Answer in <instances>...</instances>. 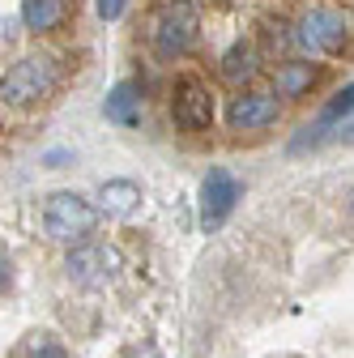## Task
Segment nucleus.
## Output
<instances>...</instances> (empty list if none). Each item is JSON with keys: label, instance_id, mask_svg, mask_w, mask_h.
Returning a JSON list of instances; mask_svg holds the SVG:
<instances>
[{"label": "nucleus", "instance_id": "obj_3", "mask_svg": "<svg viewBox=\"0 0 354 358\" xmlns=\"http://www.w3.org/2000/svg\"><path fill=\"white\" fill-rule=\"evenodd\" d=\"M192 38H197V9L188 5V0H175V5H167L150 30V43H154V52L162 60H175V56H184L192 48Z\"/></svg>", "mask_w": 354, "mask_h": 358}, {"label": "nucleus", "instance_id": "obj_2", "mask_svg": "<svg viewBox=\"0 0 354 358\" xmlns=\"http://www.w3.org/2000/svg\"><path fill=\"white\" fill-rule=\"evenodd\" d=\"M94 222H99V209L77 192H56L48 201V213H43V227L56 243H81L94 231Z\"/></svg>", "mask_w": 354, "mask_h": 358}, {"label": "nucleus", "instance_id": "obj_8", "mask_svg": "<svg viewBox=\"0 0 354 358\" xmlns=\"http://www.w3.org/2000/svg\"><path fill=\"white\" fill-rule=\"evenodd\" d=\"M278 111H282V103L274 94H264V90H243V94H235L231 107H227V124L235 132L269 128V124H278Z\"/></svg>", "mask_w": 354, "mask_h": 358}, {"label": "nucleus", "instance_id": "obj_14", "mask_svg": "<svg viewBox=\"0 0 354 358\" xmlns=\"http://www.w3.org/2000/svg\"><path fill=\"white\" fill-rule=\"evenodd\" d=\"M17 358H69V354H64V345H60L52 333H34V337L17 350Z\"/></svg>", "mask_w": 354, "mask_h": 358}, {"label": "nucleus", "instance_id": "obj_6", "mask_svg": "<svg viewBox=\"0 0 354 358\" xmlns=\"http://www.w3.org/2000/svg\"><path fill=\"white\" fill-rule=\"evenodd\" d=\"M295 38L303 48H312V52H341L350 43V22L341 13H333V9H312V13H303Z\"/></svg>", "mask_w": 354, "mask_h": 358}, {"label": "nucleus", "instance_id": "obj_7", "mask_svg": "<svg viewBox=\"0 0 354 358\" xmlns=\"http://www.w3.org/2000/svg\"><path fill=\"white\" fill-rule=\"evenodd\" d=\"M120 268V252L107 243H81L77 252H69V278L81 286H103L107 278H115Z\"/></svg>", "mask_w": 354, "mask_h": 358}, {"label": "nucleus", "instance_id": "obj_16", "mask_svg": "<svg viewBox=\"0 0 354 358\" xmlns=\"http://www.w3.org/2000/svg\"><path fill=\"white\" fill-rule=\"evenodd\" d=\"M9 282H13V273H9V260H5V256H0V294H5V290H9Z\"/></svg>", "mask_w": 354, "mask_h": 358}, {"label": "nucleus", "instance_id": "obj_11", "mask_svg": "<svg viewBox=\"0 0 354 358\" xmlns=\"http://www.w3.org/2000/svg\"><path fill=\"white\" fill-rule=\"evenodd\" d=\"M69 17V0H22V22L34 34H52Z\"/></svg>", "mask_w": 354, "mask_h": 358}, {"label": "nucleus", "instance_id": "obj_4", "mask_svg": "<svg viewBox=\"0 0 354 358\" xmlns=\"http://www.w3.org/2000/svg\"><path fill=\"white\" fill-rule=\"evenodd\" d=\"M171 120L180 124L184 132H201L213 124V94L201 77H180L171 94Z\"/></svg>", "mask_w": 354, "mask_h": 358}, {"label": "nucleus", "instance_id": "obj_13", "mask_svg": "<svg viewBox=\"0 0 354 358\" xmlns=\"http://www.w3.org/2000/svg\"><path fill=\"white\" fill-rule=\"evenodd\" d=\"M222 77L227 81H252L256 77V48H248V43H235V48L222 56Z\"/></svg>", "mask_w": 354, "mask_h": 358}, {"label": "nucleus", "instance_id": "obj_5", "mask_svg": "<svg viewBox=\"0 0 354 358\" xmlns=\"http://www.w3.org/2000/svg\"><path fill=\"white\" fill-rule=\"evenodd\" d=\"M235 201H239V179L231 171H222V166H213L205 175V184H201V227L218 231L231 217Z\"/></svg>", "mask_w": 354, "mask_h": 358}, {"label": "nucleus", "instance_id": "obj_10", "mask_svg": "<svg viewBox=\"0 0 354 358\" xmlns=\"http://www.w3.org/2000/svg\"><path fill=\"white\" fill-rule=\"evenodd\" d=\"M316 81H320V64H312V60H286L274 73V99L278 103L282 99H303Z\"/></svg>", "mask_w": 354, "mask_h": 358}, {"label": "nucleus", "instance_id": "obj_1", "mask_svg": "<svg viewBox=\"0 0 354 358\" xmlns=\"http://www.w3.org/2000/svg\"><path fill=\"white\" fill-rule=\"evenodd\" d=\"M56 60L52 56H22L5 77H0V99L13 107H30L43 103L56 90Z\"/></svg>", "mask_w": 354, "mask_h": 358}, {"label": "nucleus", "instance_id": "obj_15", "mask_svg": "<svg viewBox=\"0 0 354 358\" xmlns=\"http://www.w3.org/2000/svg\"><path fill=\"white\" fill-rule=\"evenodd\" d=\"M124 13V0H99V17L103 22H115Z\"/></svg>", "mask_w": 354, "mask_h": 358}, {"label": "nucleus", "instance_id": "obj_12", "mask_svg": "<svg viewBox=\"0 0 354 358\" xmlns=\"http://www.w3.org/2000/svg\"><path fill=\"white\" fill-rule=\"evenodd\" d=\"M137 201H141V188L132 184V179H107V184L99 188V213H111V217L132 213Z\"/></svg>", "mask_w": 354, "mask_h": 358}, {"label": "nucleus", "instance_id": "obj_9", "mask_svg": "<svg viewBox=\"0 0 354 358\" xmlns=\"http://www.w3.org/2000/svg\"><path fill=\"white\" fill-rule=\"evenodd\" d=\"M103 115H107L111 124H120V128H137L141 115H146V94H141V85H137V81L111 85V94H107V103H103Z\"/></svg>", "mask_w": 354, "mask_h": 358}]
</instances>
